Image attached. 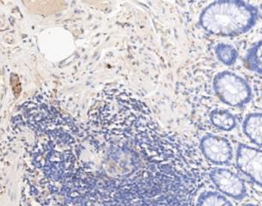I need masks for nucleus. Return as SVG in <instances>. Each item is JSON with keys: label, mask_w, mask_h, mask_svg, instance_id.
<instances>
[{"label": "nucleus", "mask_w": 262, "mask_h": 206, "mask_svg": "<svg viewBox=\"0 0 262 206\" xmlns=\"http://www.w3.org/2000/svg\"><path fill=\"white\" fill-rule=\"evenodd\" d=\"M57 136L47 169L71 206H187L195 192L187 147L124 88L101 91L83 126Z\"/></svg>", "instance_id": "nucleus-1"}, {"label": "nucleus", "mask_w": 262, "mask_h": 206, "mask_svg": "<svg viewBox=\"0 0 262 206\" xmlns=\"http://www.w3.org/2000/svg\"><path fill=\"white\" fill-rule=\"evenodd\" d=\"M259 11L239 0L215 1L201 11L200 25L211 35L230 37L244 35L256 25Z\"/></svg>", "instance_id": "nucleus-2"}, {"label": "nucleus", "mask_w": 262, "mask_h": 206, "mask_svg": "<svg viewBox=\"0 0 262 206\" xmlns=\"http://www.w3.org/2000/svg\"><path fill=\"white\" fill-rule=\"evenodd\" d=\"M213 88L219 99L230 107H245L253 98V91L248 81L230 71H224L215 76Z\"/></svg>", "instance_id": "nucleus-3"}, {"label": "nucleus", "mask_w": 262, "mask_h": 206, "mask_svg": "<svg viewBox=\"0 0 262 206\" xmlns=\"http://www.w3.org/2000/svg\"><path fill=\"white\" fill-rule=\"evenodd\" d=\"M209 177L212 184L225 197L235 200H242L246 197V184L235 172L225 168H216L210 172Z\"/></svg>", "instance_id": "nucleus-4"}, {"label": "nucleus", "mask_w": 262, "mask_h": 206, "mask_svg": "<svg viewBox=\"0 0 262 206\" xmlns=\"http://www.w3.org/2000/svg\"><path fill=\"white\" fill-rule=\"evenodd\" d=\"M238 169L255 185L262 188V150L240 144L235 152Z\"/></svg>", "instance_id": "nucleus-5"}, {"label": "nucleus", "mask_w": 262, "mask_h": 206, "mask_svg": "<svg viewBox=\"0 0 262 206\" xmlns=\"http://www.w3.org/2000/svg\"><path fill=\"white\" fill-rule=\"evenodd\" d=\"M201 153L207 161L215 165H228L232 161L233 148L224 136L207 134L200 143Z\"/></svg>", "instance_id": "nucleus-6"}, {"label": "nucleus", "mask_w": 262, "mask_h": 206, "mask_svg": "<svg viewBox=\"0 0 262 206\" xmlns=\"http://www.w3.org/2000/svg\"><path fill=\"white\" fill-rule=\"evenodd\" d=\"M243 131L248 140L262 148V112H250L244 119Z\"/></svg>", "instance_id": "nucleus-7"}, {"label": "nucleus", "mask_w": 262, "mask_h": 206, "mask_svg": "<svg viewBox=\"0 0 262 206\" xmlns=\"http://www.w3.org/2000/svg\"><path fill=\"white\" fill-rule=\"evenodd\" d=\"M209 119L215 128L223 131H231L237 126V120L232 112L223 108H216L210 112Z\"/></svg>", "instance_id": "nucleus-8"}, {"label": "nucleus", "mask_w": 262, "mask_h": 206, "mask_svg": "<svg viewBox=\"0 0 262 206\" xmlns=\"http://www.w3.org/2000/svg\"><path fill=\"white\" fill-rule=\"evenodd\" d=\"M196 206H233V204L222 193L205 191L199 196Z\"/></svg>", "instance_id": "nucleus-9"}, {"label": "nucleus", "mask_w": 262, "mask_h": 206, "mask_svg": "<svg viewBox=\"0 0 262 206\" xmlns=\"http://www.w3.org/2000/svg\"><path fill=\"white\" fill-rule=\"evenodd\" d=\"M246 64L249 70L262 75V40L249 49L247 53Z\"/></svg>", "instance_id": "nucleus-10"}, {"label": "nucleus", "mask_w": 262, "mask_h": 206, "mask_svg": "<svg viewBox=\"0 0 262 206\" xmlns=\"http://www.w3.org/2000/svg\"><path fill=\"white\" fill-rule=\"evenodd\" d=\"M215 54L217 59L225 65L235 64L238 58V52L235 47L226 43H220L215 47Z\"/></svg>", "instance_id": "nucleus-11"}, {"label": "nucleus", "mask_w": 262, "mask_h": 206, "mask_svg": "<svg viewBox=\"0 0 262 206\" xmlns=\"http://www.w3.org/2000/svg\"><path fill=\"white\" fill-rule=\"evenodd\" d=\"M11 85L13 88L14 94L18 96L20 91H21V86L19 83V79L16 76L13 75L11 78Z\"/></svg>", "instance_id": "nucleus-12"}, {"label": "nucleus", "mask_w": 262, "mask_h": 206, "mask_svg": "<svg viewBox=\"0 0 262 206\" xmlns=\"http://www.w3.org/2000/svg\"><path fill=\"white\" fill-rule=\"evenodd\" d=\"M243 206H259L258 204H255V203H246V204H244Z\"/></svg>", "instance_id": "nucleus-13"}]
</instances>
